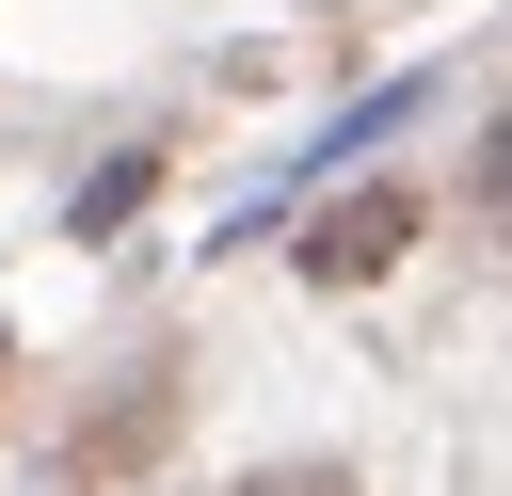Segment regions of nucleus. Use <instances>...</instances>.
Masks as SVG:
<instances>
[{"label": "nucleus", "instance_id": "obj_1", "mask_svg": "<svg viewBox=\"0 0 512 496\" xmlns=\"http://www.w3.org/2000/svg\"><path fill=\"white\" fill-rule=\"evenodd\" d=\"M400 256H416V192H400V176H368V192H336V208L304 224V272H320V288H384Z\"/></svg>", "mask_w": 512, "mask_h": 496}, {"label": "nucleus", "instance_id": "obj_2", "mask_svg": "<svg viewBox=\"0 0 512 496\" xmlns=\"http://www.w3.org/2000/svg\"><path fill=\"white\" fill-rule=\"evenodd\" d=\"M144 176H160V160H144V144H112V160H96L80 192H64V224H80V240H112V224L144 208Z\"/></svg>", "mask_w": 512, "mask_h": 496}]
</instances>
